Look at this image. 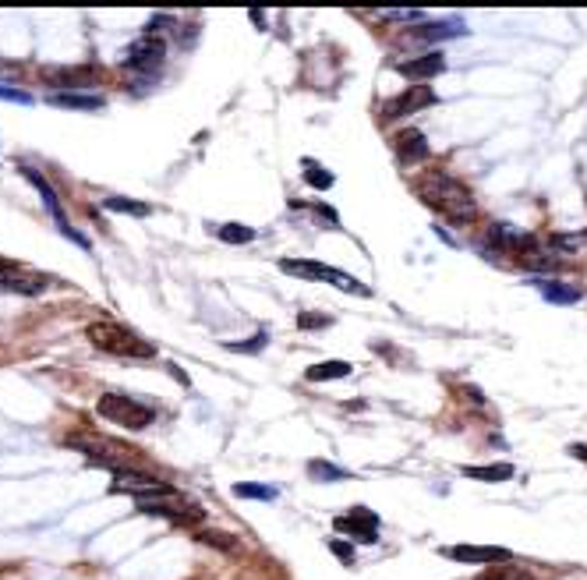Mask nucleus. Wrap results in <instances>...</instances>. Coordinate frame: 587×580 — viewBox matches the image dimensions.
I'll list each match as a JSON object with an SVG mask.
<instances>
[{
	"instance_id": "nucleus-6",
	"label": "nucleus",
	"mask_w": 587,
	"mask_h": 580,
	"mask_svg": "<svg viewBox=\"0 0 587 580\" xmlns=\"http://www.w3.org/2000/svg\"><path fill=\"white\" fill-rule=\"evenodd\" d=\"M163 61H166V43L159 39V36H139L128 50H124V68L135 74H152L163 68Z\"/></svg>"
},
{
	"instance_id": "nucleus-4",
	"label": "nucleus",
	"mask_w": 587,
	"mask_h": 580,
	"mask_svg": "<svg viewBox=\"0 0 587 580\" xmlns=\"http://www.w3.org/2000/svg\"><path fill=\"white\" fill-rule=\"evenodd\" d=\"M280 269H284L287 277H294V280L329 284V287H340V290H347V294H362V297L371 294L365 284H358L354 277H347V273H340V269H333V266H326V262H311V259H280Z\"/></svg>"
},
{
	"instance_id": "nucleus-17",
	"label": "nucleus",
	"mask_w": 587,
	"mask_h": 580,
	"mask_svg": "<svg viewBox=\"0 0 587 580\" xmlns=\"http://www.w3.org/2000/svg\"><path fill=\"white\" fill-rule=\"evenodd\" d=\"M50 103H54V107H68V110H103V107H106L103 96H96V92H74V89L54 92Z\"/></svg>"
},
{
	"instance_id": "nucleus-18",
	"label": "nucleus",
	"mask_w": 587,
	"mask_h": 580,
	"mask_svg": "<svg viewBox=\"0 0 587 580\" xmlns=\"http://www.w3.org/2000/svg\"><path fill=\"white\" fill-rule=\"evenodd\" d=\"M464 32H467L464 21H421V25L414 29V36H418V39H429V43L456 39V36H464Z\"/></svg>"
},
{
	"instance_id": "nucleus-32",
	"label": "nucleus",
	"mask_w": 587,
	"mask_h": 580,
	"mask_svg": "<svg viewBox=\"0 0 587 580\" xmlns=\"http://www.w3.org/2000/svg\"><path fill=\"white\" fill-rule=\"evenodd\" d=\"M199 542L217 545V549H234V538H226V534H220V531H202V534H199Z\"/></svg>"
},
{
	"instance_id": "nucleus-24",
	"label": "nucleus",
	"mask_w": 587,
	"mask_h": 580,
	"mask_svg": "<svg viewBox=\"0 0 587 580\" xmlns=\"http://www.w3.org/2000/svg\"><path fill=\"white\" fill-rule=\"evenodd\" d=\"M234 496L237 499H262V503H273L280 492L273 489V485H255V482H241V485H234Z\"/></svg>"
},
{
	"instance_id": "nucleus-34",
	"label": "nucleus",
	"mask_w": 587,
	"mask_h": 580,
	"mask_svg": "<svg viewBox=\"0 0 587 580\" xmlns=\"http://www.w3.org/2000/svg\"><path fill=\"white\" fill-rule=\"evenodd\" d=\"M552 244H556V248H563V252H574V248H581V234H563V237H552Z\"/></svg>"
},
{
	"instance_id": "nucleus-7",
	"label": "nucleus",
	"mask_w": 587,
	"mask_h": 580,
	"mask_svg": "<svg viewBox=\"0 0 587 580\" xmlns=\"http://www.w3.org/2000/svg\"><path fill=\"white\" fill-rule=\"evenodd\" d=\"M139 509H142V513H149V516H166V520H174V524H199V520H206L202 507H195V503H184L181 496L146 499V503H139Z\"/></svg>"
},
{
	"instance_id": "nucleus-30",
	"label": "nucleus",
	"mask_w": 587,
	"mask_h": 580,
	"mask_svg": "<svg viewBox=\"0 0 587 580\" xmlns=\"http://www.w3.org/2000/svg\"><path fill=\"white\" fill-rule=\"evenodd\" d=\"M0 99L4 103H18V107H32V92L14 89V85H0Z\"/></svg>"
},
{
	"instance_id": "nucleus-3",
	"label": "nucleus",
	"mask_w": 587,
	"mask_h": 580,
	"mask_svg": "<svg viewBox=\"0 0 587 580\" xmlns=\"http://www.w3.org/2000/svg\"><path fill=\"white\" fill-rule=\"evenodd\" d=\"M96 411H99V418H106V422H114L121 429H132V432H142V429H149L156 422V411L146 407V404H139L128 393H103L96 400Z\"/></svg>"
},
{
	"instance_id": "nucleus-14",
	"label": "nucleus",
	"mask_w": 587,
	"mask_h": 580,
	"mask_svg": "<svg viewBox=\"0 0 587 580\" xmlns=\"http://www.w3.org/2000/svg\"><path fill=\"white\" fill-rule=\"evenodd\" d=\"M489 244H496V248H503V252H527V248H534V237L531 234H523V230H516L510 223H496L492 230H489Z\"/></svg>"
},
{
	"instance_id": "nucleus-31",
	"label": "nucleus",
	"mask_w": 587,
	"mask_h": 580,
	"mask_svg": "<svg viewBox=\"0 0 587 580\" xmlns=\"http://www.w3.org/2000/svg\"><path fill=\"white\" fill-rule=\"evenodd\" d=\"M329 552H333L336 559H344L347 567L354 563V545H347V542H340V538H333V542H329Z\"/></svg>"
},
{
	"instance_id": "nucleus-15",
	"label": "nucleus",
	"mask_w": 587,
	"mask_h": 580,
	"mask_svg": "<svg viewBox=\"0 0 587 580\" xmlns=\"http://www.w3.org/2000/svg\"><path fill=\"white\" fill-rule=\"evenodd\" d=\"M396 156H400V163H404V166L429 159V139H425L421 132H414V128L400 132V135H396Z\"/></svg>"
},
{
	"instance_id": "nucleus-21",
	"label": "nucleus",
	"mask_w": 587,
	"mask_h": 580,
	"mask_svg": "<svg viewBox=\"0 0 587 580\" xmlns=\"http://www.w3.org/2000/svg\"><path fill=\"white\" fill-rule=\"evenodd\" d=\"M516 471L514 464H492V467H464V478L474 482H510Z\"/></svg>"
},
{
	"instance_id": "nucleus-2",
	"label": "nucleus",
	"mask_w": 587,
	"mask_h": 580,
	"mask_svg": "<svg viewBox=\"0 0 587 580\" xmlns=\"http://www.w3.org/2000/svg\"><path fill=\"white\" fill-rule=\"evenodd\" d=\"M85 337L92 340L96 351L114 354V358H135V362L156 358V347L149 340H142L139 333H132L128 326H117V322H92L85 329Z\"/></svg>"
},
{
	"instance_id": "nucleus-29",
	"label": "nucleus",
	"mask_w": 587,
	"mask_h": 580,
	"mask_svg": "<svg viewBox=\"0 0 587 580\" xmlns=\"http://www.w3.org/2000/svg\"><path fill=\"white\" fill-rule=\"evenodd\" d=\"M266 344H269V333L262 329V333H255L251 340H241V344H237V340H226L223 347H226V351H241V354H255V351H262Z\"/></svg>"
},
{
	"instance_id": "nucleus-13",
	"label": "nucleus",
	"mask_w": 587,
	"mask_h": 580,
	"mask_svg": "<svg viewBox=\"0 0 587 580\" xmlns=\"http://www.w3.org/2000/svg\"><path fill=\"white\" fill-rule=\"evenodd\" d=\"M47 287H50V277H32V273H18V269H4L0 273V290H11V294L36 297Z\"/></svg>"
},
{
	"instance_id": "nucleus-35",
	"label": "nucleus",
	"mask_w": 587,
	"mask_h": 580,
	"mask_svg": "<svg viewBox=\"0 0 587 580\" xmlns=\"http://www.w3.org/2000/svg\"><path fill=\"white\" fill-rule=\"evenodd\" d=\"M301 329H311V326H329V319L326 315H308V311H301Z\"/></svg>"
},
{
	"instance_id": "nucleus-10",
	"label": "nucleus",
	"mask_w": 587,
	"mask_h": 580,
	"mask_svg": "<svg viewBox=\"0 0 587 580\" xmlns=\"http://www.w3.org/2000/svg\"><path fill=\"white\" fill-rule=\"evenodd\" d=\"M21 174H25V177H29V181H32V184L39 188V195H43V202H47V209H50V217L57 219V226H61V234H68V237H72V241H78L81 248H89V241H85L81 234H74L72 226H68V219H64V209H61V199H57V192L50 188V181H47L43 174H36L32 166H21Z\"/></svg>"
},
{
	"instance_id": "nucleus-20",
	"label": "nucleus",
	"mask_w": 587,
	"mask_h": 580,
	"mask_svg": "<svg viewBox=\"0 0 587 580\" xmlns=\"http://www.w3.org/2000/svg\"><path fill=\"white\" fill-rule=\"evenodd\" d=\"M351 371H354L351 362H322V364H311L304 371V379L308 382H333V379H347Z\"/></svg>"
},
{
	"instance_id": "nucleus-22",
	"label": "nucleus",
	"mask_w": 587,
	"mask_h": 580,
	"mask_svg": "<svg viewBox=\"0 0 587 580\" xmlns=\"http://www.w3.org/2000/svg\"><path fill=\"white\" fill-rule=\"evenodd\" d=\"M103 209H110V213H128V217H139V219L152 213L146 202H135V199H121V195H106V199H103Z\"/></svg>"
},
{
	"instance_id": "nucleus-11",
	"label": "nucleus",
	"mask_w": 587,
	"mask_h": 580,
	"mask_svg": "<svg viewBox=\"0 0 587 580\" xmlns=\"http://www.w3.org/2000/svg\"><path fill=\"white\" fill-rule=\"evenodd\" d=\"M446 556L456 563H510V549L499 545H449Z\"/></svg>"
},
{
	"instance_id": "nucleus-23",
	"label": "nucleus",
	"mask_w": 587,
	"mask_h": 580,
	"mask_svg": "<svg viewBox=\"0 0 587 580\" xmlns=\"http://www.w3.org/2000/svg\"><path fill=\"white\" fill-rule=\"evenodd\" d=\"M516 259H520V266H523V269H552V266H556V255H552V252H545V248H538V244H534V248H527V252H520Z\"/></svg>"
},
{
	"instance_id": "nucleus-28",
	"label": "nucleus",
	"mask_w": 587,
	"mask_h": 580,
	"mask_svg": "<svg viewBox=\"0 0 587 580\" xmlns=\"http://www.w3.org/2000/svg\"><path fill=\"white\" fill-rule=\"evenodd\" d=\"M304 181H308L315 192L333 188V174H329V170H322V166H315V163H304Z\"/></svg>"
},
{
	"instance_id": "nucleus-8",
	"label": "nucleus",
	"mask_w": 587,
	"mask_h": 580,
	"mask_svg": "<svg viewBox=\"0 0 587 580\" xmlns=\"http://www.w3.org/2000/svg\"><path fill=\"white\" fill-rule=\"evenodd\" d=\"M333 527H336L340 534H351V538L365 542V545H375V542H379V516L368 507H354L351 513H340V516L333 520Z\"/></svg>"
},
{
	"instance_id": "nucleus-19",
	"label": "nucleus",
	"mask_w": 587,
	"mask_h": 580,
	"mask_svg": "<svg viewBox=\"0 0 587 580\" xmlns=\"http://www.w3.org/2000/svg\"><path fill=\"white\" fill-rule=\"evenodd\" d=\"M538 290H541V297L552 301V304H577V301L584 297L581 287H574V284H566V280H538Z\"/></svg>"
},
{
	"instance_id": "nucleus-26",
	"label": "nucleus",
	"mask_w": 587,
	"mask_h": 580,
	"mask_svg": "<svg viewBox=\"0 0 587 580\" xmlns=\"http://www.w3.org/2000/svg\"><path fill=\"white\" fill-rule=\"evenodd\" d=\"M481 580H534V574H531V570H523V567H514V563H499V567L485 570Z\"/></svg>"
},
{
	"instance_id": "nucleus-9",
	"label": "nucleus",
	"mask_w": 587,
	"mask_h": 580,
	"mask_svg": "<svg viewBox=\"0 0 587 580\" xmlns=\"http://www.w3.org/2000/svg\"><path fill=\"white\" fill-rule=\"evenodd\" d=\"M439 96H436V89L425 81V85H407L396 99H389L386 103V117H407V114H418V110H425V107H432Z\"/></svg>"
},
{
	"instance_id": "nucleus-12",
	"label": "nucleus",
	"mask_w": 587,
	"mask_h": 580,
	"mask_svg": "<svg viewBox=\"0 0 587 580\" xmlns=\"http://www.w3.org/2000/svg\"><path fill=\"white\" fill-rule=\"evenodd\" d=\"M446 68V57L442 54H425V57H414V61H404L396 64V72L404 78H411V85H425V78H436Z\"/></svg>"
},
{
	"instance_id": "nucleus-1",
	"label": "nucleus",
	"mask_w": 587,
	"mask_h": 580,
	"mask_svg": "<svg viewBox=\"0 0 587 580\" xmlns=\"http://www.w3.org/2000/svg\"><path fill=\"white\" fill-rule=\"evenodd\" d=\"M418 195L425 206H432L442 219H449L453 226H464L478 217V202L471 195V188L442 170H429L421 181H418Z\"/></svg>"
},
{
	"instance_id": "nucleus-27",
	"label": "nucleus",
	"mask_w": 587,
	"mask_h": 580,
	"mask_svg": "<svg viewBox=\"0 0 587 580\" xmlns=\"http://www.w3.org/2000/svg\"><path fill=\"white\" fill-rule=\"evenodd\" d=\"M220 241H226V244H248V241H255V230L251 226H241V223H223Z\"/></svg>"
},
{
	"instance_id": "nucleus-16",
	"label": "nucleus",
	"mask_w": 587,
	"mask_h": 580,
	"mask_svg": "<svg viewBox=\"0 0 587 580\" xmlns=\"http://www.w3.org/2000/svg\"><path fill=\"white\" fill-rule=\"evenodd\" d=\"M72 446H78L89 460H96L99 467H110V471H121V467H128L124 464V456L114 449V446H106V442H92V439H72Z\"/></svg>"
},
{
	"instance_id": "nucleus-5",
	"label": "nucleus",
	"mask_w": 587,
	"mask_h": 580,
	"mask_svg": "<svg viewBox=\"0 0 587 580\" xmlns=\"http://www.w3.org/2000/svg\"><path fill=\"white\" fill-rule=\"evenodd\" d=\"M110 489H114V492H128V496H135L139 503H146V499H163V496H177L163 478L146 474V471H135V467L114 471V485H110Z\"/></svg>"
},
{
	"instance_id": "nucleus-25",
	"label": "nucleus",
	"mask_w": 587,
	"mask_h": 580,
	"mask_svg": "<svg viewBox=\"0 0 587 580\" xmlns=\"http://www.w3.org/2000/svg\"><path fill=\"white\" fill-rule=\"evenodd\" d=\"M308 474H311L315 482H344V478H351L344 467H336V464H329V460H311V464H308Z\"/></svg>"
},
{
	"instance_id": "nucleus-36",
	"label": "nucleus",
	"mask_w": 587,
	"mask_h": 580,
	"mask_svg": "<svg viewBox=\"0 0 587 580\" xmlns=\"http://www.w3.org/2000/svg\"><path fill=\"white\" fill-rule=\"evenodd\" d=\"M570 453H574V456H584L587 460V446H570Z\"/></svg>"
},
{
	"instance_id": "nucleus-33",
	"label": "nucleus",
	"mask_w": 587,
	"mask_h": 580,
	"mask_svg": "<svg viewBox=\"0 0 587 580\" xmlns=\"http://www.w3.org/2000/svg\"><path fill=\"white\" fill-rule=\"evenodd\" d=\"M382 18H389V21H421V11H382Z\"/></svg>"
}]
</instances>
